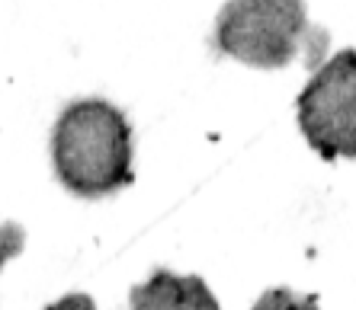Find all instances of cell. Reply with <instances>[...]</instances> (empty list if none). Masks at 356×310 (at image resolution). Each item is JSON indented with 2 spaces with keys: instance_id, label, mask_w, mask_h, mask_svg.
<instances>
[{
  "instance_id": "obj_3",
  "label": "cell",
  "mask_w": 356,
  "mask_h": 310,
  "mask_svg": "<svg viewBox=\"0 0 356 310\" xmlns=\"http://www.w3.org/2000/svg\"><path fill=\"white\" fill-rule=\"evenodd\" d=\"M298 131L321 160H356V49L327 58L296 99Z\"/></svg>"
},
{
  "instance_id": "obj_2",
  "label": "cell",
  "mask_w": 356,
  "mask_h": 310,
  "mask_svg": "<svg viewBox=\"0 0 356 310\" xmlns=\"http://www.w3.org/2000/svg\"><path fill=\"white\" fill-rule=\"evenodd\" d=\"M212 45L248 67L276 71L305 58L312 74L327 61L331 35L308 19L305 0H228L216 17Z\"/></svg>"
},
{
  "instance_id": "obj_4",
  "label": "cell",
  "mask_w": 356,
  "mask_h": 310,
  "mask_svg": "<svg viewBox=\"0 0 356 310\" xmlns=\"http://www.w3.org/2000/svg\"><path fill=\"white\" fill-rule=\"evenodd\" d=\"M129 310H222L216 294L199 275H177L158 269L148 282L132 288Z\"/></svg>"
},
{
  "instance_id": "obj_1",
  "label": "cell",
  "mask_w": 356,
  "mask_h": 310,
  "mask_svg": "<svg viewBox=\"0 0 356 310\" xmlns=\"http://www.w3.org/2000/svg\"><path fill=\"white\" fill-rule=\"evenodd\" d=\"M51 166L77 198H106L132 186V125L125 112L99 96L67 103L51 128Z\"/></svg>"
},
{
  "instance_id": "obj_7",
  "label": "cell",
  "mask_w": 356,
  "mask_h": 310,
  "mask_svg": "<svg viewBox=\"0 0 356 310\" xmlns=\"http://www.w3.org/2000/svg\"><path fill=\"white\" fill-rule=\"evenodd\" d=\"M49 310H97V304H93L90 294H65L61 301H55Z\"/></svg>"
},
{
  "instance_id": "obj_6",
  "label": "cell",
  "mask_w": 356,
  "mask_h": 310,
  "mask_svg": "<svg viewBox=\"0 0 356 310\" xmlns=\"http://www.w3.org/2000/svg\"><path fill=\"white\" fill-rule=\"evenodd\" d=\"M26 246V230L23 224H17V221H7V224H0V266H3V259H10V256H19Z\"/></svg>"
},
{
  "instance_id": "obj_5",
  "label": "cell",
  "mask_w": 356,
  "mask_h": 310,
  "mask_svg": "<svg viewBox=\"0 0 356 310\" xmlns=\"http://www.w3.org/2000/svg\"><path fill=\"white\" fill-rule=\"evenodd\" d=\"M250 310H321L312 294H296L292 288H270Z\"/></svg>"
}]
</instances>
